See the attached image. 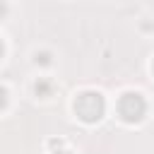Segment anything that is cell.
Masks as SVG:
<instances>
[{
  "label": "cell",
  "instance_id": "obj_1",
  "mask_svg": "<svg viewBox=\"0 0 154 154\" xmlns=\"http://www.w3.org/2000/svg\"><path fill=\"white\" fill-rule=\"evenodd\" d=\"M75 116L82 120V123H99L106 113V99L101 91L96 89H84L75 96Z\"/></svg>",
  "mask_w": 154,
  "mask_h": 154
},
{
  "label": "cell",
  "instance_id": "obj_2",
  "mask_svg": "<svg viewBox=\"0 0 154 154\" xmlns=\"http://www.w3.org/2000/svg\"><path fill=\"white\" fill-rule=\"evenodd\" d=\"M118 116L125 123H142L147 116V99L140 91H125L118 99Z\"/></svg>",
  "mask_w": 154,
  "mask_h": 154
},
{
  "label": "cell",
  "instance_id": "obj_3",
  "mask_svg": "<svg viewBox=\"0 0 154 154\" xmlns=\"http://www.w3.org/2000/svg\"><path fill=\"white\" fill-rule=\"evenodd\" d=\"M34 91H36V96H51L53 94V82L48 79V77H38L36 82H34Z\"/></svg>",
  "mask_w": 154,
  "mask_h": 154
},
{
  "label": "cell",
  "instance_id": "obj_4",
  "mask_svg": "<svg viewBox=\"0 0 154 154\" xmlns=\"http://www.w3.org/2000/svg\"><path fill=\"white\" fill-rule=\"evenodd\" d=\"M34 63L46 67V65H51V63H53V53H51V51H36V55H34Z\"/></svg>",
  "mask_w": 154,
  "mask_h": 154
},
{
  "label": "cell",
  "instance_id": "obj_5",
  "mask_svg": "<svg viewBox=\"0 0 154 154\" xmlns=\"http://www.w3.org/2000/svg\"><path fill=\"white\" fill-rule=\"evenodd\" d=\"M7 101H10V96H7V89H5L2 84H0V111H5Z\"/></svg>",
  "mask_w": 154,
  "mask_h": 154
},
{
  "label": "cell",
  "instance_id": "obj_6",
  "mask_svg": "<svg viewBox=\"0 0 154 154\" xmlns=\"http://www.w3.org/2000/svg\"><path fill=\"white\" fill-rule=\"evenodd\" d=\"M5 14H7V2H5V0H0V19H2Z\"/></svg>",
  "mask_w": 154,
  "mask_h": 154
},
{
  "label": "cell",
  "instance_id": "obj_7",
  "mask_svg": "<svg viewBox=\"0 0 154 154\" xmlns=\"http://www.w3.org/2000/svg\"><path fill=\"white\" fill-rule=\"evenodd\" d=\"M48 144H51V147H63V140H51Z\"/></svg>",
  "mask_w": 154,
  "mask_h": 154
},
{
  "label": "cell",
  "instance_id": "obj_8",
  "mask_svg": "<svg viewBox=\"0 0 154 154\" xmlns=\"http://www.w3.org/2000/svg\"><path fill=\"white\" fill-rule=\"evenodd\" d=\"M2 53H5V43H2V38H0V58H2Z\"/></svg>",
  "mask_w": 154,
  "mask_h": 154
},
{
  "label": "cell",
  "instance_id": "obj_9",
  "mask_svg": "<svg viewBox=\"0 0 154 154\" xmlns=\"http://www.w3.org/2000/svg\"><path fill=\"white\" fill-rule=\"evenodd\" d=\"M55 154H72V152H67V149H63V152H55Z\"/></svg>",
  "mask_w": 154,
  "mask_h": 154
},
{
  "label": "cell",
  "instance_id": "obj_10",
  "mask_svg": "<svg viewBox=\"0 0 154 154\" xmlns=\"http://www.w3.org/2000/svg\"><path fill=\"white\" fill-rule=\"evenodd\" d=\"M152 67H154V65H152Z\"/></svg>",
  "mask_w": 154,
  "mask_h": 154
}]
</instances>
